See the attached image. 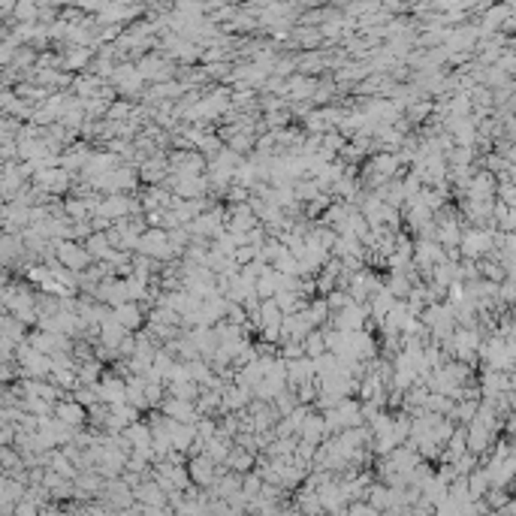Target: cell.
<instances>
[{"instance_id":"1","label":"cell","mask_w":516,"mask_h":516,"mask_svg":"<svg viewBox=\"0 0 516 516\" xmlns=\"http://www.w3.org/2000/svg\"><path fill=\"white\" fill-rule=\"evenodd\" d=\"M58 260L64 263V266L76 269V272H85L94 257H91V251L85 248V242H76V239H60L58 242Z\"/></svg>"},{"instance_id":"2","label":"cell","mask_w":516,"mask_h":516,"mask_svg":"<svg viewBox=\"0 0 516 516\" xmlns=\"http://www.w3.org/2000/svg\"><path fill=\"white\" fill-rule=\"evenodd\" d=\"M187 468H190V477H194V483H197V487H202V489H209L211 483H215V480L220 477V465H218L215 459H211L209 453L190 456Z\"/></svg>"},{"instance_id":"3","label":"cell","mask_w":516,"mask_h":516,"mask_svg":"<svg viewBox=\"0 0 516 516\" xmlns=\"http://www.w3.org/2000/svg\"><path fill=\"white\" fill-rule=\"evenodd\" d=\"M55 417H58V420H64L67 426L82 429L85 423H88V408H85V404L73 396V392H67V396L55 404Z\"/></svg>"},{"instance_id":"4","label":"cell","mask_w":516,"mask_h":516,"mask_svg":"<svg viewBox=\"0 0 516 516\" xmlns=\"http://www.w3.org/2000/svg\"><path fill=\"white\" fill-rule=\"evenodd\" d=\"M112 317L121 323V326H127L130 332H139V329H143V323L148 320V311H145L143 302H133V299H130V302H124V305L115 308Z\"/></svg>"},{"instance_id":"5","label":"cell","mask_w":516,"mask_h":516,"mask_svg":"<svg viewBox=\"0 0 516 516\" xmlns=\"http://www.w3.org/2000/svg\"><path fill=\"white\" fill-rule=\"evenodd\" d=\"M91 160V148L85 143H73L70 148L60 151V166L70 169V172H82Z\"/></svg>"},{"instance_id":"6","label":"cell","mask_w":516,"mask_h":516,"mask_svg":"<svg viewBox=\"0 0 516 516\" xmlns=\"http://www.w3.org/2000/svg\"><path fill=\"white\" fill-rule=\"evenodd\" d=\"M257 456H260L257 450H248V447H239V444H236L232 453H230V459H227V465H230V471L248 474V471L257 468Z\"/></svg>"},{"instance_id":"7","label":"cell","mask_w":516,"mask_h":516,"mask_svg":"<svg viewBox=\"0 0 516 516\" xmlns=\"http://www.w3.org/2000/svg\"><path fill=\"white\" fill-rule=\"evenodd\" d=\"M305 315H308V320L315 323V326H326V323L332 320V308H329V302H326V296H311V305L305 308Z\"/></svg>"},{"instance_id":"8","label":"cell","mask_w":516,"mask_h":516,"mask_svg":"<svg viewBox=\"0 0 516 516\" xmlns=\"http://www.w3.org/2000/svg\"><path fill=\"white\" fill-rule=\"evenodd\" d=\"M85 248L91 251V257L94 260H109L112 257V251H115L106 232H91V236L85 239Z\"/></svg>"},{"instance_id":"9","label":"cell","mask_w":516,"mask_h":516,"mask_svg":"<svg viewBox=\"0 0 516 516\" xmlns=\"http://www.w3.org/2000/svg\"><path fill=\"white\" fill-rule=\"evenodd\" d=\"M52 381L58 383L64 392H73L82 387V378H79V366H70V369H55L52 371Z\"/></svg>"},{"instance_id":"10","label":"cell","mask_w":516,"mask_h":516,"mask_svg":"<svg viewBox=\"0 0 516 516\" xmlns=\"http://www.w3.org/2000/svg\"><path fill=\"white\" fill-rule=\"evenodd\" d=\"M302 344H305V353L311 359H317V357H323L329 348H326V336H323V326H317V329H311L305 338H302Z\"/></svg>"},{"instance_id":"11","label":"cell","mask_w":516,"mask_h":516,"mask_svg":"<svg viewBox=\"0 0 516 516\" xmlns=\"http://www.w3.org/2000/svg\"><path fill=\"white\" fill-rule=\"evenodd\" d=\"M278 287L281 284H278V269L275 266H272L269 272H263V275L257 278V296L260 299H272L278 293Z\"/></svg>"},{"instance_id":"12","label":"cell","mask_w":516,"mask_h":516,"mask_svg":"<svg viewBox=\"0 0 516 516\" xmlns=\"http://www.w3.org/2000/svg\"><path fill=\"white\" fill-rule=\"evenodd\" d=\"M130 115V106L127 103H112V109H109V118L118 121V118H127Z\"/></svg>"}]
</instances>
